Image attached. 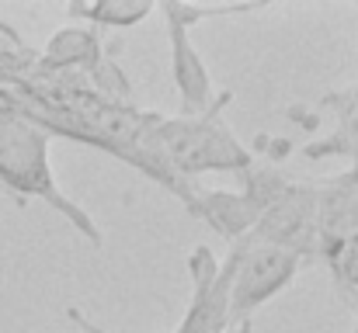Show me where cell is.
Instances as JSON below:
<instances>
[{"instance_id":"cell-4","label":"cell","mask_w":358,"mask_h":333,"mask_svg":"<svg viewBox=\"0 0 358 333\" xmlns=\"http://www.w3.org/2000/svg\"><path fill=\"white\" fill-rule=\"evenodd\" d=\"M254 239L289 250L299 260L317 257V184L292 181L250 229Z\"/></svg>"},{"instance_id":"cell-6","label":"cell","mask_w":358,"mask_h":333,"mask_svg":"<svg viewBox=\"0 0 358 333\" xmlns=\"http://www.w3.org/2000/svg\"><path fill=\"white\" fill-rule=\"evenodd\" d=\"M358 232V184L348 174L317 184V257L327 260Z\"/></svg>"},{"instance_id":"cell-13","label":"cell","mask_w":358,"mask_h":333,"mask_svg":"<svg viewBox=\"0 0 358 333\" xmlns=\"http://www.w3.org/2000/svg\"><path fill=\"white\" fill-rule=\"evenodd\" d=\"M348 177L358 184V146H355V153H352V170H348Z\"/></svg>"},{"instance_id":"cell-2","label":"cell","mask_w":358,"mask_h":333,"mask_svg":"<svg viewBox=\"0 0 358 333\" xmlns=\"http://www.w3.org/2000/svg\"><path fill=\"white\" fill-rule=\"evenodd\" d=\"M234 101V94H216L213 105L199 114H157V142L164 160L171 163V170L185 181L220 170V174H237L243 177V170L257 160L237 135L227 125V105Z\"/></svg>"},{"instance_id":"cell-7","label":"cell","mask_w":358,"mask_h":333,"mask_svg":"<svg viewBox=\"0 0 358 333\" xmlns=\"http://www.w3.org/2000/svg\"><path fill=\"white\" fill-rule=\"evenodd\" d=\"M164 21H167V38H171V77H174L181 108H185V114H199V111L209 108L213 98H216L213 77H209L199 49L192 45V35H188L192 28L181 24L178 17H171V14H164Z\"/></svg>"},{"instance_id":"cell-1","label":"cell","mask_w":358,"mask_h":333,"mask_svg":"<svg viewBox=\"0 0 358 333\" xmlns=\"http://www.w3.org/2000/svg\"><path fill=\"white\" fill-rule=\"evenodd\" d=\"M49 142L52 135L28 121L24 114L10 111L3 105L0 111V191L10 195L21 209L28 202H45L52 212H59L87 243L101 246L105 232L91 219L84 205H77L56 181L52 160H49Z\"/></svg>"},{"instance_id":"cell-5","label":"cell","mask_w":358,"mask_h":333,"mask_svg":"<svg viewBox=\"0 0 358 333\" xmlns=\"http://www.w3.org/2000/svg\"><path fill=\"white\" fill-rule=\"evenodd\" d=\"M192 278V299L185 309V320L174 333H227L230 330V267L220 264L206 243L192 246L188 260Z\"/></svg>"},{"instance_id":"cell-3","label":"cell","mask_w":358,"mask_h":333,"mask_svg":"<svg viewBox=\"0 0 358 333\" xmlns=\"http://www.w3.org/2000/svg\"><path fill=\"white\" fill-rule=\"evenodd\" d=\"M227 267H230V330L250 333L254 313L296 281L303 260L289 250L243 236L230 243Z\"/></svg>"},{"instance_id":"cell-15","label":"cell","mask_w":358,"mask_h":333,"mask_svg":"<svg viewBox=\"0 0 358 333\" xmlns=\"http://www.w3.org/2000/svg\"><path fill=\"white\" fill-rule=\"evenodd\" d=\"M352 333H358V327H355V330H352Z\"/></svg>"},{"instance_id":"cell-11","label":"cell","mask_w":358,"mask_h":333,"mask_svg":"<svg viewBox=\"0 0 358 333\" xmlns=\"http://www.w3.org/2000/svg\"><path fill=\"white\" fill-rule=\"evenodd\" d=\"M324 264H327V271H331L338 292L348 295V302L358 299V232L338 250V253H331Z\"/></svg>"},{"instance_id":"cell-12","label":"cell","mask_w":358,"mask_h":333,"mask_svg":"<svg viewBox=\"0 0 358 333\" xmlns=\"http://www.w3.org/2000/svg\"><path fill=\"white\" fill-rule=\"evenodd\" d=\"M63 316H66L73 327H80L84 333H108L105 327H98V323H94V320H91L84 309H77V306H66V313H63Z\"/></svg>"},{"instance_id":"cell-14","label":"cell","mask_w":358,"mask_h":333,"mask_svg":"<svg viewBox=\"0 0 358 333\" xmlns=\"http://www.w3.org/2000/svg\"><path fill=\"white\" fill-rule=\"evenodd\" d=\"M0 111H3V98H0Z\"/></svg>"},{"instance_id":"cell-8","label":"cell","mask_w":358,"mask_h":333,"mask_svg":"<svg viewBox=\"0 0 358 333\" xmlns=\"http://www.w3.org/2000/svg\"><path fill=\"white\" fill-rule=\"evenodd\" d=\"M188 216L206 225H213V232H220L223 239L237 243L243 236H250L257 209L240 195V191H209V188H195V198L188 205Z\"/></svg>"},{"instance_id":"cell-9","label":"cell","mask_w":358,"mask_h":333,"mask_svg":"<svg viewBox=\"0 0 358 333\" xmlns=\"http://www.w3.org/2000/svg\"><path fill=\"white\" fill-rule=\"evenodd\" d=\"M101 63H105L101 35L87 24L59 28L38 52V73H77V70H94Z\"/></svg>"},{"instance_id":"cell-10","label":"cell","mask_w":358,"mask_h":333,"mask_svg":"<svg viewBox=\"0 0 358 333\" xmlns=\"http://www.w3.org/2000/svg\"><path fill=\"white\" fill-rule=\"evenodd\" d=\"M157 10L153 0H91V3H70L66 14L87 28H136Z\"/></svg>"}]
</instances>
